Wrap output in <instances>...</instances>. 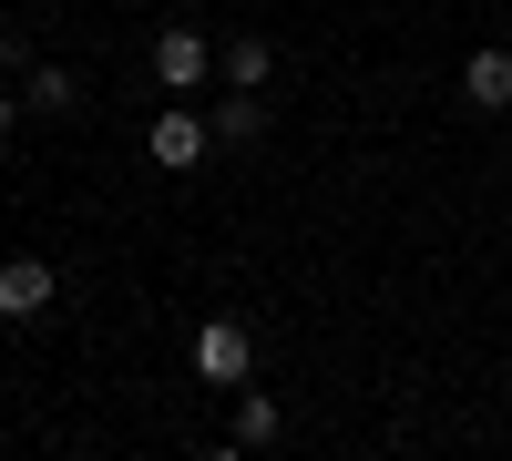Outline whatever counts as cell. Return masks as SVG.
Here are the masks:
<instances>
[{"mask_svg": "<svg viewBox=\"0 0 512 461\" xmlns=\"http://www.w3.org/2000/svg\"><path fill=\"white\" fill-rule=\"evenodd\" d=\"M185 359H195V380H205V390H246V380H256V339H246L236 318H205Z\"/></svg>", "mask_w": 512, "mask_h": 461, "instance_id": "obj_1", "label": "cell"}, {"mask_svg": "<svg viewBox=\"0 0 512 461\" xmlns=\"http://www.w3.org/2000/svg\"><path fill=\"white\" fill-rule=\"evenodd\" d=\"M144 154L164 164V175H195V164L216 154V123H205L195 103H175V113H154V134H144Z\"/></svg>", "mask_w": 512, "mask_h": 461, "instance_id": "obj_2", "label": "cell"}, {"mask_svg": "<svg viewBox=\"0 0 512 461\" xmlns=\"http://www.w3.org/2000/svg\"><path fill=\"white\" fill-rule=\"evenodd\" d=\"M52 298H62V277L41 267V257H0V318H11V328H41Z\"/></svg>", "mask_w": 512, "mask_h": 461, "instance_id": "obj_3", "label": "cell"}, {"mask_svg": "<svg viewBox=\"0 0 512 461\" xmlns=\"http://www.w3.org/2000/svg\"><path fill=\"white\" fill-rule=\"evenodd\" d=\"M205 72H216L205 31H154V82H164L175 103H195V93H205Z\"/></svg>", "mask_w": 512, "mask_h": 461, "instance_id": "obj_4", "label": "cell"}, {"mask_svg": "<svg viewBox=\"0 0 512 461\" xmlns=\"http://www.w3.org/2000/svg\"><path fill=\"white\" fill-rule=\"evenodd\" d=\"M205 123H216V154H226V144H267L277 103H267V93H246V82H226V103L205 113Z\"/></svg>", "mask_w": 512, "mask_h": 461, "instance_id": "obj_5", "label": "cell"}, {"mask_svg": "<svg viewBox=\"0 0 512 461\" xmlns=\"http://www.w3.org/2000/svg\"><path fill=\"white\" fill-rule=\"evenodd\" d=\"M216 82H246V93H267V82H277V41H267V31H236L226 52H216Z\"/></svg>", "mask_w": 512, "mask_h": 461, "instance_id": "obj_6", "label": "cell"}, {"mask_svg": "<svg viewBox=\"0 0 512 461\" xmlns=\"http://www.w3.org/2000/svg\"><path fill=\"white\" fill-rule=\"evenodd\" d=\"M461 93H472V113H512V52H502V41L461 62Z\"/></svg>", "mask_w": 512, "mask_h": 461, "instance_id": "obj_7", "label": "cell"}, {"mask_svg": "<svg viewBox=\"0 0 512 461\" xmlns=\"http://www.w3.org/2000/svg\"><path fill=\"white\" fill-rule=\"evenodd\" d=\"M21 103H31V113H82V82H72L62 62H21Z\"/></svg>", "mask_w": 512, "mask_h": 461, "instance_id": "obj_8", "label": "cell"}, {"mask_svg": "<svg viewBox=\"0 0 512 461\" xmlns=\"http://www.w3.org/2000/svg\"><path fill=\"white\" fill-rule=\"evenodd\" d=\"M277 431H287V410H277L267 390H236V451H267Z\"/></svg>", "mask_w": 512, "mask_h": 461, "instance_id": "obj_9", "label": "cell"}, {"mask_svg": "<svg viewBox=\"0 0 512 461\" xmlns=\"http://www.w3.org/2000/svg\"><path fill=\"white\" fill-rule=\"evenodd\" d=\"M21 113H31V103H21V93H0V144H11V123H21Z\"/></svg>", "mask_w": 512, "mask_h": 461, "instance_id": "obj_10", "label": "cell"}]
</instances>
